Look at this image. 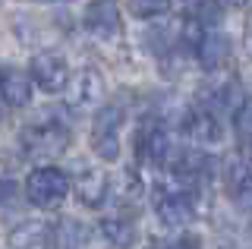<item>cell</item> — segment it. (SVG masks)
Wrapping results in <instances>:
<instances>
[{
	"label": "cell",
	"mask_w": 252,
	"mask_h": 249,
	"mask_svg": "<svg viewBox=\"0 0 252 249\" xmlns=\"http://www.w3.org/2000/svg\"><path fill=\"white\" fill-rule=\"evenodd\" d=\"M69 189H73L69 177L63 174L60 167H51V164H47V167H35L26 177V199L35 208H44V212L60 208L63 202H66Z\"/></svg>",
	"instance_id": "cell-1"
},
{
	"label": "cell",
	"mask_w": 252,
	"mask_h": 249,
	"mask_svg": "<svg viewBox=\"0 0 252 249\" xmlns=\"http://www.w3.org/2000/svg\"><path fill=\"white\" fill-rule=\"evenodd\" d=\"M69 129L57 120H47V123H29L19 136V145L29 158H57L69 149Z\"/></svg>",
	"instance_id": "cell-2"
},
{
	"label": "cell",
	"mask_w": 252,
	"mask_h": 249,
	"mask_svg": "<svg viewBox=\"0 0 252 249\" xmlns=\"http://www.w3.org/2000/svg\"><path fill=\"white\" fill-rule=\"evenodd\" d=\"M126 111L120 104H104L94 114L92 123V149L101 161H117L120 158V129H123Z\"/></svg>",
	"instance_id": "cell-3"
},
{
	"label": "cell",
	"mask_w": 252,
	"mask_h": 249,
	"mask_svg": "<svg viewBox=\"0 0 252 249\" xmlns=\"http://www.w3.org/2000/svg\"><path fill=\"white\" fill-rule=\"evenodd\" d=\"M155 215L164 227H183L189 224V218L195 215V199L186 186L173 183V186H158L155 192Z\"/></svg>",
	"instance_id": "cell-4"
},
{
	"label": "cell",
	"mask_w": 252,
	"mask_h": 249,
	"mask_svg": "<svg viewBox=\"0 0 252 249\" xmlns=\"http://www.w3.org/2000/svg\"><path fill=\"white\" fill-rule=\"evenodd\" d=\"M69 76H73V73H69V63L60 57V54H51V51L35 54V57H32V63H29V79H32V85H38L41 92H47V95L66 92Z\"/></svg>",
	"instance_id": "cell-5"
},
{
	"label": "cell",
	"mask_w": 252,
	"mask_h": 249,
	"mask_svg": "<svg viewBox=\"0 0 252 249\" xmlns=\"http://www.w3.org/2000/svg\"><path fill=\"white\" fill-rule=\"evenodd\" d=\"M104 76L98 73V66H82L79 73L69 76L66 85V101L73 111H92L104 101Z\"/></svg>",
	"instance_id": "cell-6"
},
{
	"label": "cell",
	"mask_w": 252,
	"mask_h": 249,
	"mask_svg": "<svg viewBox=\"0 0 252 249\" xmlns=\"http://www.w3.org/2000/svg\"><path fill=\"white\" fill-rule=\"evenodd\" d=\"M85 29L101 38V41L114 44L123 38V13L114 0H92L89 10H85Z\"/></svg>",
	"instance_id": "cell-7"
},
{
	"label": "cell",
	"mask_w": 252,
	"mask_h": 249,
	"mask_svg": "<svg viewBox=\"0 0 252 249\" xmlns=\"http://www.w3.org/2000/svg\"><path fill=\"white\" fill-rule=\"evenodd\" d=\"M224 186L243 208L252 212V161L246 155H233L224 161Z\"/></svg>",
	"instance_id": "cell-8"
},
{
	"label": "cell",
	"mask_w": 252,
	"mask_h": 249,
	"mask_svg": "<svg viewBox=\"0 0 252 249\" xmlns=\"http://www.w3.org/2000/svg\"><path fill=\"white\" fill-rule=\"evenodd\" d=\"M183 133L186 139H192L195 145H218L224 139V126H220L218 114L208 107H192L183 117Z\"/></svg>",
	"instance_id": "cell-9"
},
{
	"label": "cell",
	"mask_w": 252,
	"mask_h": 249,
	"mask_svg": "<svg viewBox=\"0 0 252 249\" xmlns=\"http://www.w3.org/2000/svg\"><path fill=\"white\" fill-rule=\"evenodd\" d=\"M139 158H145L148 164L155 167H164L173 155V142H170V133L161 126V123H148L145 129L139 133Z\"/></svg>",
	"instance_id": "cell-10"
},
{
	"label": "cell",
	"mask_w": 252,
	"mask_h": 249,
	"mask_svg": "<svg viewBox=\"0 0 252 249\" xmlns=\"http://www.w3.org/2000/svg\"><path fill=\"white\" fill-rule=\"evenodd\" d=\"M76 196L85 208H101L110 196V177L98 167H85L76 177Z\"/></svg>",
	"instance_id": "cell-11"
},
{
	"label": "cell",
	"mask_w": 252,
	"mask_h": 249,
	"mask_svg": "<svg viewBox=\"0 0 252 249\" xmlns=\"http://www.w3.org/2000/svg\"><path fill=\"white\" fill-rule=\"evenodd\" d=\"M0 101L6 107H26L32 101V79L16 66H0Z\"/></svg>",
	"instance_id": "cell-12"
},
{
	"label": "cell",
	"mask_w": 252,
	"mask_h": 249,
	"mask_svg": "<svg viewBox=\"0 0 252 249\" xmlns=\"http://www.w3.org/2000/svg\"><path fill=\"white\" fill-rule=\"evenodd\" d=\"M6 243H10L13 249H51V224L38 221V218L19 221L10 230Z\"/></svg>",
	"instance_id": "cell-13"
},
{
	"label": "cell",
	"mask_w": 252,
	"mask_h": 249,
	"mask_svg": "<svg viewBox=\"0 0 252 249\" xmlns=\"http://www.w3.org/2000/svg\"><path fill=\"white\" fill-rule=\"evenodd\" d=\"M227 57H230V38L224 32H205L202 41L195 44V60H199L202 69H208V73H215L227 63Z\"/></svg>",
	"instance_id": "cell-14"
},
{
	"label": "cell",
	"mask_w": 252,
	"mask_h": 249,
	"mask_svg": "<svg viewBox=\"0 0 252 249\" xmlns=\"http://www.w3.org/2000/svg\"><path fill=\"white\" fill-rule=\"evenodd\" d=\"M89 243V227L76 218H60L51 224V249H82Z\"/></svg>",
	"instance_id": "cell-15"
},
{
	"label": "cell",
	"mask_w": 252,
	"mask_h": 249,
	"mask_svg": "<svg viewBox=\"0 0 252 249\" xmlns=\"http://www.w3.org/2000/svg\"><path fill=\"white\" fill-rule=\"evenodd\" d=\"M101 233H104V240L110 246H117V249H126L132 243V240H136V230H132V224L126 221V218H104V221H101Z\"/></svg>",
	"instance_id": "cell-16"
},
{
	"label": "cell",
	"mask_w": 252,
	"mask_h": 249,
	"mask_svg": "<svg viewBox=\"0 0 252 249\" xmlns=\"http://www.w3.org/2000/svg\"><path fill=\"white\" fill-rule=\"evenodd\" d=\"M233 129L240 145H252V98H243L240 107L233 111Z\"/></svg>",
	"instance_id": "cell-17"
},
{
	"label": "cell",
	"mask_w": 252,
	"mask_h": 249,
	"mask_svg": "<svg viewBox=\"0 0 252 249\" xmlns=\"http://www.w3.org/2000/svg\"><path fill=\"white\" fill-rule=\"evenodd\" d=\"M129 13L136 19H161L170 13V0H129Z\"/></svg>",
	"instance_id": "cell-18"
},
{
	"label": "cell",
	"mask_w": 252,
	"mask_h": 249,
	"mask_svg": "<svg viewBox=\"0 0 252 249\" xmlns=\"http://www.w3.org/2000/svg\"><path fill=\"white\" fill-rule=\"evenodd\" d=\"M16 183L10 180V177H0V205H6V202H13L16 199Z\"/></svg>",
	"instance_id": "cell-19"
},
{
	"label": "cell",
	"mask_w": 252,
	"mask_h": 249,
	"mask_svg": "<svg viewBox=\"0 0 252 249\" xmlns=\"http://www.w3.org/2000/svg\"><path fill=\"white\" fill-rule=\"evenodd\" d=\"M170 249H202V243H199V237L186 233V237H180V240H177V243H173Z\"/></svg>",
	"instance_id": "cell-20"
},
{
	"label": "cell",
	"mask_w": 252,
	"mask_h": 249,
	"mask_svg": "<svg viewBox=\"0 0 252 249\" xmlns=\"http://www.w3.org/2000/svg\"><path fill=\"white\" fill-rule=\"evenodd\" d=\"M227 3H230V6H246L249 0H227Z\"/></svg>",
	"instance_id": "cell-21"
},
{
	"label": "cell",
	"mask_w": 252,
	"mask_h": 249,
	"mask_svg": "<svg viewBox=\"0 0 252 249\" xmlns=\"http://www.w3.org/2000/svg\"><path fill=\"white\" fill-rule=\"evenodd\" d=\"M183 3H189V6H199V3H202V0H183Z\"/></svg>",
	"instance_id": "cell-22"
},
{
	"label": "cell",
	"mask_w": 252,
	"mask_h": 249,
	"mask_svg": "<svg viewBox=\"0 0 252 249\" xmlns=\"http://www.w3.org/2000/svg\"><path fill=\"white\" fill-rule=\"evenodd\" d=\"M148 249H167V246H158V243H152V246H148Z\"/></svg>",
	"instance_id": "cell-23"
}]
</instances>
